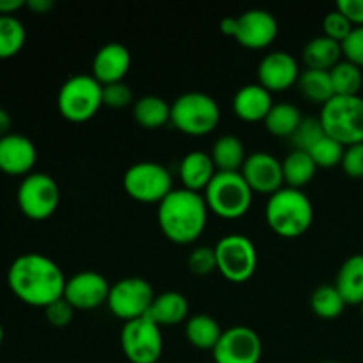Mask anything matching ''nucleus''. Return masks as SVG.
Instances as JSON below:
<instances>
[{"label":"nucleus","mask_w":363,"mask_h":363,"mask_svg":"<svg viewBox=\"0 0 363 363\" xmlns=\"http://www.w3.org/2000/svg\"><path fill=\"white\" fill-rule=\"evenodd\" d=\"M211 353L215 363H259L262 357V340L250 326L234 325L223 330Z\"/></svg>","instance_id":"ddd939ff"},{"label":"nucleus","mask_w":363,"mask_h":363,"mask_svg":"<svg viewBox=\"0 0 363 363\" xmlns=\"http://www.w3.org/2000/svg\"><path fill=\"white\" fill-rule=\"evenodd\" d=\"M325 133L337 142L350 145L363 142V98L358 96H333L321 106L319 113Z\"/></svg>","instance_id":"39448f33"},{"label":"nucleus","mask_w":363,"mask_h":363,"mask_svg":"<svg viewBox=\"0 0 363 363\" xmlns=\"http://www.w3.org/2000/svg\"><path fill=\"white\" fill-rule=\"evenodd\" d=\"M301 119H303L301 110L294 103L279 101L273 103L272 110L262 123H264L266 130L275 137L289 138L298 128V124L301 123Z\"/></svg>","instance_id":"c85d7f7f"},{"label":"nucleus","mask_w":363,"mask_h":363,"mask_svg":"<svg viewBox=\"0 0 363 363\" xmlns=\"http://www.w3.org/2000/svg\"><path fill=\"white\" fill-rule=\"evenodd\" d=\"M38 162L34 142L21 133H9L0 138V172L7 176H28Z\"/></svg>","instance_id":"a211bd4d"},{"label":"nucleus","mask_w":363,"mask_h":363,"mask_svg":"<svg viewBox=\"0 0 363 363\" xmlns=\"http://www.w3.org/2000/svg\"><path fill=\"white\" fill-rule=\"evenodd\" d=\"M353 28L354 25L337 7L328 11L325 14V18H323V35L333 39V41H339L340 45L353 32Z\"/></svg>","instance_id":"c9c22d12"},{"label":"nucleus","mask_w":363,"mask_h":363,"mask_svg":"<svg viewBox=\"0 0 363 363\" xmlns=\"http://www.w3.org/2000/svg\"><path fill=\"white\" fill-rule=\"evenodd\" d=\"M110 287L112 286L101 273L94 272V269H84L66 280L64 298L69 301L74 311L77 308L92 311V308L106 303Z\"/></svg>","instance_id":"4468645a"},{"label":"nucleus","mask_w":363,"mask_h":363,"mask_svg":"<svg viewBox=\"0 0 363 363\" xmlns=\"http://www.w3.org/2000/svg\"><path fill=\"white\" fill-rule=\"evenodd\" d=\"M340 167L350 177L363 179V142L346 147Z\"/></svg>","instance_id":"a19ab883"},{"label":"nucleus","mask_w":363,"mask_h":363,"mask_svg":"<svg viewBox=\"0 0 363 363\" xmlns=\"http://www.w3.org/2000/svg\"><path fill=\"white\" fill-rule=\"evenodd\" d=\"M27 30L16 16H0V59H11L25 45Z\"/></svg>","instance_id":"473e14b6"},{"label":"nucleus","mask_w":363,"mask_h":363,"mask_svg":"<svg viewBox=\"0 0 363 363\" xmlns=\"http://www.w3.org/2000/svg\"><path fill=\"white\" fill-rule=\"evenodd\" d=\"M220 116L218 101L208 92L188 91L170 103L172 126L191 137L211 133L218 126Z\"/></svg>","instance_id":"20e7f679"},{"label":"nucleus","mask_w":363,"mask_h":363,"mask_svg":"<svg viewBox=\"0 0 363 363\" xmlns=\"http://www.w3.org/2000/svg\"><path fill=\"white\" fill-rule=\"evenodd\" d=\"M123 186L131 199L144 204H160L174 190L169 169L158 162H137L128 167Z\"/></svg>","instance_id":"1a4fd4ad"},{"label":"nucleus","mask_w":363,"mask_h":363,"mask_svg":"<svg viewBox=\"0 0 363 363\" xmlns=\"http://www.w3.org/2000/svg\"><path fill=\"white\" fill-rule=\"evenodd\" d=\"M66 277L48 255L21 254L7 269V284L14 296L32 307H48L64 296Z\"/></svg>","instance_id":"f257e3e1"},{"label":"nucleus","mask_w":363,"mask_h":363,"mask_svg":"<svg viewBox=\"0 0 363 363\" xmlns=\"http://www.w3.org/2000/svg\"><path fill=\"white\" fill-rule=\"evenodd\" d=\"M360 312H362V318H363V303L360 305Z\"/></svg>","instance_id":"8fccbe9b"},{"label":"nucleus","mask_w":363,"mask_h":363,"mask_svg":"<svg viewBox=\"0 0 363 363\" xmlns=\"http://www.w3.org/2000/svg\"><path fill=\"white\" fill-rule=\"evenodd\" d=\"M209 208L204 195L174 188L158 204V225L165 238L177 245L194 243L204 233Z\"/></svg>","instance_id":"f03ea898"},{"label":"nucleus","mask_w":363,"mask_h":363,"mask_svg":"<svg viewBox=\"0 0 363 363\" xmlns=\"http://www.w3.org/2000/svg\"><path fill=\"white\" fill-rule=\"evenodd\" d=\"M296 85L305 99H308L312 103H319L321 106L335 96L330 71L308 69L307 67V69H303L300 73Z\"/></svg>","instance_id":"c756f323"},{"label":"nucleus","mask_w":363,"mask_h":363,"mask_svg":"<svg viewBox=\"0 0 363 363\" xmlns=\"http://www.w3.org/2000/svg\"><path fill=\"white\" fill-rule=\"evenodd\" d=\"M188 314H190V303L186 296L179 291H165L155 296L147 318H151L158 326H176L186 321Z\"/></svg>","instance_id":"4be33fe9"},{"label":"nucleus","mask_w":363,"mask_h":363,"mask_svg":"<svg viewBox=\"0 0 363 363\" xmlns=\"http://www.w3.org/2000/svg\"><path fill=\"white\" fill-rule=\"evenodd\" d=\"M344 151H346V147H344L340 142H337L335 138H332L330 135H325V137L308 151V155L312 156V160L315 162L318 169L319 167H323V169H332V167L342 163Z\"/></svg>","instance_id":"f704fd0d"},{"label":"nucleus","mask_w":363,"mask_h":363,"mask_svg":"<svg viewBox=\"0 0 363 363\" xmlns=\"http://www.w3.org/2000/svg\"><path fill=\"white\" fill-rule=\"evenodd\" d=\"M216 172L218 170L213 163L211 155L206 151L186 152L179 163V177L183 181V188L199 191V194L206 190Z\"/></svg>","instance_id":"412c9836"},{"label":"nucleus","mask_w":363,"mask_h":363,"mask_svg":"<svg viewBox=\"0 0 363 363\" xmlns=\"http://www.w3.org/2000/svg\"><path fill=\"white\" fill-rule=\"evenodd\" d=\"M264 216L273 233L282 238H298L311 229L314 206L303 190L284 186L269 195Z\"/></svg>","instance_id":"7ed1b4c3"},{"label":"nucleus","mask_w":363,"mask_h":363,"mask_svg":"<svg viewBox=\"0 0 363 363\" xmlns=\"http://www.w3.org/2000/svg\"><path fill=\"white\" fill-rule=\"evenodd\" d=\"M335 7L354 27H363V0H339Z\"/></svg>","instance_id":"79ce46f5"},{"label":"nucleus","mask_w":363,"mask_h":363,"mask_svg":"<svg viewBox=\"0 0 363 363\" xmlns=\"http://www.w3.org/2000/svg\"><path fill=\"white\" fill-rule=\"evenodd\" d=\"M133 117L145 130H158L170 123V105L156 94H145L135 99Z\"/></svg>","instance_id":"cd10ccee"},{"label":"nucleus","mask_w":363,"mask_h":363,"mask_svg":"<svg viewBox=\"0 0 363 363\" xmlns=\"http://www.w3.org/2000/svg\"><path fill=\"white\" fill-rule=\"evenodd\" d=\"M158 363H160V362H158Z\"/></svg>","instance_id":"3c124183"},{"label":"nucleus","mask_w":363,"mask_h":363,"mask_svg":"<svg viewBox=\"0 0 363 363\" xmlns=\"http://www.w3.org/2000/svg\"><path fill=\"white\" fill-rule=\"evenodd\" d=\"M325 135V128L319 117H303L294 133L289 137V144L296 151L308 152Z\"/></svg>","instance_id":"72a5a7b5"},{"label":"nucleus","mask_w":363,"mask_h":363,"mask_svg":"<svg viewBox=\"0 0 363 363\" xmlns=\"http://www.w3.org/2000/svg\"><path fill=\"white\" fill-rule=\"evenodd\" d=\"M11 126H13L11 113L7 112L6 108H2V106H0V138L11 133Z\"/></svg>","instance_id":"49530a36"},{"label":"nucleus","mask_w":363,"mask_h":363,"mask_svg":"<svg viewBox=\"0 0 363 363\" xmlns=\"http://www.w3.org/2000/svg\"><path fill=\"white\" fill-rule=\"evenodd\" d=\"M45 315L46 321L53 326V328H66L71 321H73L74 308L71 307L69 301L66 298H59L53 303H50L48 307H45Z\"/></svg>","instance_id":"58836bf2"},{"label":"nucleus","mask_w":363,"mask_h":363,"mask_svg":"<svg viewBox=\"0 0 363 363\" xmlns=\"http://www.w3.org/2000/svg\"><path fill=\"white\" fill-rule=\"evenodd\" d=\"M216 272L229 282H247L257 269V248L245 234H227L216 241Z\"/></svg>","instance_id":"6e6552de"},{"label":"nucleus","mask_w":363,"mask_h":363,"mask_svg":"<svg viewBox=\"0 0 363 363\" xmlns=\"http://www.w3.org/2000/svg\"><path fill=\"white\" fill-rule=\"evenodd\" d=\"M155 296V289L147 280L140 277H126L112 284L106 305L116 318L128 323L147 315Z\"/></svg>","instance_id":"f8f14e48"},{"label":"nucleus","mask_w":363,"mask_h":363,"mask_svg":"<svg viewBox=\"0 0 363 363\" xmlns=\"http://www.w3.org/2000/svg\"><path fill=\"white\" fill-rule=\"evenodd\" d=\"M25 0H0V16H14V13L25 7Z\"/></svg>","instance_id":"37998d69"},{"label":"nucleus","mask_w":363,"mask_h":363,"mask_svg":"<svg viewBox=\"0 0 363 363\" xmlns=\"http://www.w3.org/2000/svg\"><path fill=\"white\" fill-rule=\"evenodd\" d=\"M121 350L131 363H158L163 353L162 326L147 315L124 323Z\"/></svg>","instance_id":"9d476101"},{"label":"nucleus","mask_w":363,"mask_h":363,"mask_svg":"<svg viewBox=\"0 0 363 363\" xmlns=\"http://www.w3.org/2000/svg\"><path fill=\"white\" fill-rule=\"evenodd\" d=\"M342 59V45L326 35L312 38L303 46V62L308 69L330 71Z\"/></svg>","instance_id":"b1692460"},{"label":"nucleus","mask_w":363,"mask_h":363,"mask_svg":"<svg viewBox=\"0 0 363 363\" xmlns=\"http://www.w3.org/2000/svg\"><path fill=\"white\" fill-rule=\"evenodd\" d=\"M25 6H27L30 11H34V13L45 14V13H48V11L53 9L55 2H53V0H27V4H25Z\"/></svg>","instance_id":"c03bdc74"},{"label":"nucleus","mask_w":363,"mask_h":363,"mask_svg":"<svg viewBox=\"0 0 363 363\" xmlns=\"http://www.w3.org/2000/svg\"><path fill=\"white\" fill-rule=\"evenodd\" d=\"M202 195L209 211L225 220L241 218L254 199V191L241 172H216Z\"/></svg>","instance_id":"423d86ee"},{"label":"nucleus","mask_w":363,"mask_h":363,"mask_svg":"<svg viewBox=\"0 0 363 363\" xmlns=\"http://www.w3.org/2000/svg\"><path fill=\"white\" fill-rule=\"evenodd\" d=\"M103 106V85L92 74H73L57 94V108L71 123L92 119Z\"/></svg>","instance_id":"0eeeda50"},{"label":"nucleus","mask_w":363,"mask_h":363,"mask_svg":"<svg viewBox=\"0 0 363 363\" xmlns=\"http://www.w3.org/2000/svg\"><path fill=\"white\" fill-rule=\"evenodd\" d=\"M300 73L298 60L289 52H282V50L269 52L268 55L262 57L257 67L259 84L269 92L287 91L293 87L294 84H298Z\"/></svg>","instance_id":"f3484780"},{"label":"nucleus","mask_w":363,"mask_h":363,"mask_svg":"<svg viewBox=\"0 0 363 363\" xmlns=\"http://www.w3.org/2000/svg\"><path fill=\"white\" fill-rule=\"evenodd\" d=\"M21 213L30 220H46L57 211L60 202V188L52 176L32 172L23 177L16 191Z\"/></svg>","instance_id":"9b49d317"},{"label":"nucleus","mask_w":363,"mask_h":363,"mask_svg":"<svg viewBox=\"0 0 363 363\" xmlns=\"http://www.w3.org/2000/svg\"><path fill=\"white\" fill-rule=\"evenodd\" d=\"M279 35V21L266 9H248L238 16L236 41L250 50L268 48Z\"/></svg>","instance_id":"dca6fc26"},{"label":"nucleus","mask_w":363,"mask_h":363,"mask_svg":"<svg viewBox=\"0 0 363 363\" xmlns=\"http://www.w3.org/2000/svg\"><path fill=\"white\" fill-rule=\"evenodd\" d=\"M342 55L350 62L363 67V27H354L342 41Z\"/></svg>","instance_id":"ea45409f"},{"label":"nucleus","mask_w":363,"mask_h":363,"mask_svg":"<svg viewBox=\"0 0 363 363\" xmlns=\"http://www.w3.org/2000/svg\"><path fill=\"white\" fill-rule=\"evenodd\" d=\"M335 96H358L363 85V71L360 66L342 59L330 69Z\"/></svg>","instance_id":"2f4dec72"},{"label":"nucleus","mask_w":363,"mask_h":363,"mask_svg":"<svg viewBox=\"0 0 363 363\" xmlns=\"http://www.w3.org/2000/svg\"><path fill=\"white\" fill-rule=\"evenodd\" d=\"M133 91L126 82H116V84L103 85V105L110 108H124L133 105Z\"/></svg>","instance_id":"4c0bfd02"},{"label":"nucleus","mask_w":363,"mask_h":363,"mask_svg":"<svg viewBox=\"0 0 363 363\" xmlns=\"http://www.w3.org/2000/svg\"><path fill=\"white\" fill-rule=\"evenodd\" d=\"M188 268L194 275L206 277L209 273L216 272V255L215 248L211 247H197L188 255Z\"/></svg>","instance_id":"e433bc0d"},{"label":"nucleus","mask_w":363,"mask_h":363,"mask_svg":"<svg viewBox=\"0 0 363 363\" xmlns=\"http://www.w3.org/2000/svg\"><path fill=\"white\" fill-rule=\"evenodd\" d=\"M311 308L321 319H335L346 308V301L333 284H321L311 294Z\"/></svg>","instance_id":"7c9ffc66"},{"label":"nucleus","mask_w":363,"mask_h":363,"mask_svg":"<svg viewBox=\"0 0 363 363\" xmlns=\"http://www.w3.org/2000/svg\"><path fill=\"white\" fill-rule=\"evenodd\" d=\"M273 106L272 92L261 84H247L238 89L233 98V110L236 117L247 123L264 121Z\"/></svg>","instance_id":"aec40b11"},{"label":"nucleus","mask_w":363,"mask_h":363,"mask_svg":"<svg viewBox=\"0 0 363 363\" xmlns=\"http://www.w3.org/2000/svg\"><path fill=\"white\" fill-rule=\"evenodd\" d=\"M220 32L230 38H236L238 32V16H227L220 21Z\"/></svg>","instance_id":"a18cd8bd"},{"label":"nucleus","mask_w":363,"mask_h":363,"mask_svg":"<svg viewBox=\"0 0 363 363\" xmlns=\"http://www.w3.org/2000/svg\"><path fill=\"white\" fill-rule=\"evenodd\" d=\"M223 330L215 318L208 314H195L186 319L184 335L188 342L202 351H213L222 337Z\"/></svg>","instance_id":"a878e982"},{"label":"nucleus","mask_w":363,"mask_h":363,"mask_svg":"<svg viewBox=\"0 0 363 363\" xmlns=\"http://www.w3.org/2000/svg\"><path fill=\"white\" fill-rule=\"evenodd\" d=\"M319 363H340V362H333V360H328V362H319Z\"/></svg>","instance_id":"09e8293b"},{"label":"nucleus","mask_w":363,"mask_h":363,"mask_svg":"<svg viewBox=\"0 0 363 363\" xmlns=\"http://www.w3.org/2000/svg\"><path fill=\"white\" fill-rule=\"evenodd\" d=\"M240 172L252 191H257V194L272 195L286 186L282 162L272 152L255 151L248 155Z\"/></svg>","instance_id":"2eb2a0df"},{"label":"nucleus","mask_w":363,"mask_h":363,"mask_svg":"<svg viewBox=\"0 0 363 363\" xmlns=\"http://www.w3.org/2000/svg\"><path fill=\"white\" fill-rule=\"evenodd\" d=\"M282 172L286 186L303 190L318 172V165L307 151L291 149L289 155L282 160Z\"/></svg>","instance_id":"bb28decb"},{"label":"nucleus","mask_w":363,"mask_h":363,"mask_svg":"<svg viewBox=\"0 0 363 363\" xmlns=\"http://www.w3.org/2000/svg\"><path fill=\"white\" fill-rule=\"evenodd\" d=\"M131 66V53L123 43H105L92 59V77L101 85L124 82Z\"/></svg>","instance_id":"6ab92c4d"},{"label":"nucleus","mask_w":363,"mask_h":363,"mask_svg":"<svg viewBox=\"0 0 363 363\" xmlns=\"http://www.w3.org/2000/svg\"><path fill=\"white\" fill-rule=\"evenodd\" d=\"M2 340H4V326L2 323H0V344H2Z\"/></svg>","instance_id":"de8ad7c7"},{"label":"nucleus","mask_w":363,"mask_h":363,"mask_svg":"<svg viewBox=\"0 0 363 363\" xmlns=\"http://www.w3.org/2000/svg\"><path fill=\"white\" fill-rule=\"evenodd\" d=\"M209 155H211L218 172H240L248 156L245 151L243 140L230 133L216 138Z\"/></svg>","instance_id":"393cba45"},{"label":"nucleus","mask_w":363,"mask_h":363,"mask_svg":"<svg viewBox=\"0 0 363 363\" xmlns=\"http://www.w3.org/2000/svg\"><path fill=\"white\" fill-rule=\"evenodd\" d=\"M333 286L337 287L346 305L363 303V254L350 255L340 264Z\"/></svg>","instance_id":"5701e85b"}]
</instances>
